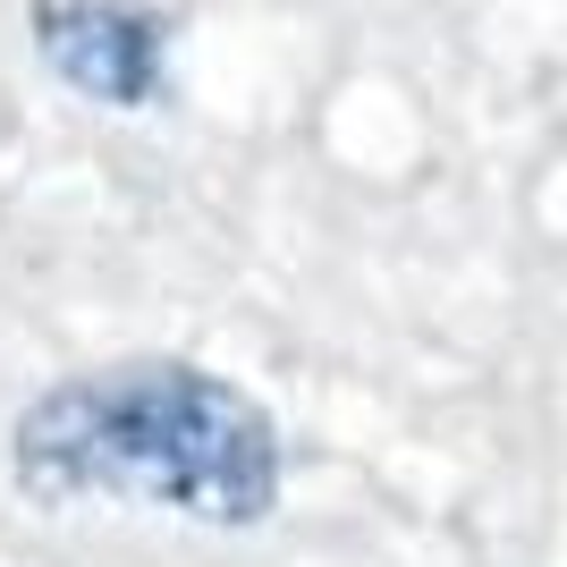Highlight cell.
I'll return each instance as SVG.
<instances>
[{
    "label": "cell",
    "mask_w": 567,
    "mask_h": 567,
    "mask_svg": "<svg viewBox=\"0 0 567 567\" xmlns=\"http://www.w3.org/2000/svg\"><path fill=\"white\" fill-rule=\"evenodd\" d=\"M25 34L51 85L94 111L136 118L169 102V18L144 0H34Z\"/></svg>",
    "instance_id": "cell-2"
},
{
    "label": "cell",
    "mask_w": 567,
    "mask_h": 567,
    "mask_svg": "<svg viewBox=\"0 0 567 567\" xmlns=\"http://www.w3.org/2000/svg\"><path fill=\"white\" fill-rule=\"evenodd\" d=\"M9 483L34 508H153L255 534L288 499V432L246 381L195 355H111L18 406Z\"/></svg>",
    "instance_id": "cell-1"
}]
</instances>
